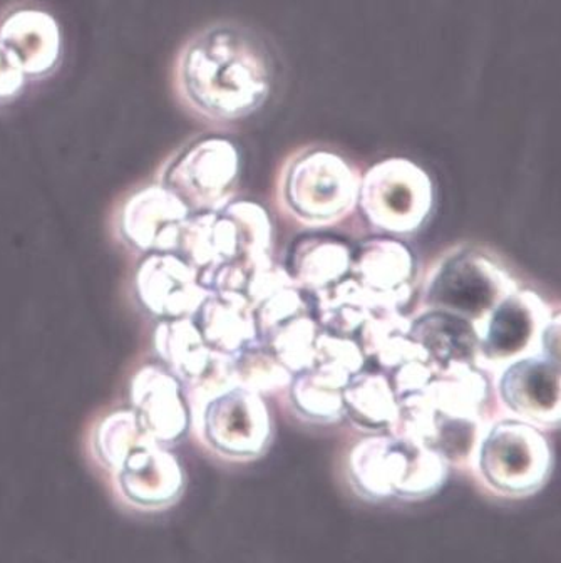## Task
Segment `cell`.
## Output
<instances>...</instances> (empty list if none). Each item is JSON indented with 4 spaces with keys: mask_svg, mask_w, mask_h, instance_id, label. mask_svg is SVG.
Listing matches in <instances>:
<instances>
[{
    "mask_svg": "<svg viewBox=\"0 0 561 563\" xmlns=\"http://www.w3.org/2000/svg\"><path fill=\"white\" fill-rule=\"evenodd\" d=\"M274 75L264 41L232 22L195 32L175 63L183 104L213 123H232L258 111L271 96Z\"/></svg>",
    "mask_w": 561,
    "mask_h": 563,
    "instance_id": "cell-1",
    "label": "cell"
},
{
    "mask_svg": "<svg viewBox=\"0 0 561 563\" xmlns=\"http://www.w3.org/2000/svg\"><path fill=\"white\" fill-rule=\"evenodd\" d=\"M359 176L351 163L327 150H306L287 163L280 195L285 208L307 225H330L358 203Z\"/></svg>",
    "mask_w": 561,
    "mask_h": 563,
    "instance_id": "cell-2",
    "label": "cell"
},
{
    "mask_svg": "<svg viewBox=\"0 0 561 563\" xmlns=\"http://www.w3.org/2000/svg\"><path fill=\"white\" fill-rule=\"evenodd\" d=\"M481 478L505 497H528L547 483L553 456L547 438L521 419H509L481 431L476 444Z\"/></svg>",
    "mask_w": 561,
    "mask_h": 563,
    "instance_id": "cell-3",
    "label": "cell"
},
{
    "mask_svg": "<svg viewBox=\"0 0 561 563\" xmlns=\"http://www.w3.org/2000/svg\"><path fill=\"white\" fill-rule=\"evenodd\" d=\"M358 201L372 225L406 235L421 229L431 213V180L409 159H384L365 173Z\"/></svg>",
    "mask_w": 561,
    "mask_h": 563,
    "instance_id": "cell-4",
    "label": "cell"
},
{
    "mask_svg": "<svg viewBox=\"0 0 561 563\" xmlns=\"http://www.w3.org/2000/svg\"><path fill=\"white\" fill-rule=\"evenodd\" d=\"M205 443L230 460H253L271 443L272 422L258 393L240 384L224 387L190 412Z\"/></svg>",
    "mask_w": 561,
    "mask_h": 563,
    "instance_id": "cell-5",
    "label": "cell"
},
{
    "mask_svg": "<svg viewBox=\"0 0 561 563\" xmlns=\"http://www.w3.org/2000/svg\"><path fill=\"white\" fill-rule=\"evenodd\" d=\"M239 172V152L232 141L205 136L188 143L166 163L160 184L172 190L191 213H201L229 203Z\"/></svg>",
    "mask_w": 561,
    "mask_h": 563,
    "instance_id": "cell-6",
    "label": "cell"
},
{
    "mask_svg": "<svg viewBox=\"0 0 561 563\" xmlns=\"http://www.w3.org/2000/svg\"><path fill=\"white\" fill-rule=\"evenodd\" d=\"M516 289L512 277L495 262L466 252L438 268L429 282L426 299L432 310L454 313L474 325Z\"/></svg>",
    "mask_w": 561,
    "mask_h": 563,
    "instance_id": "cell-7",
    "label": "cell"
},
{
    "mask_svg": "<svg viewBox=\"0 0 561 563\" xmlns=\"http://www.w3.org/2000/svg\"><path fill=\"white\" fill-rule=\"evenodd\" d=\"M550 319L547 306L537 294L516 289L474 324L477 360L508 364L541 352V332Z\"/></svg>",
    "mask_w": 561,
    "mask_h": 563,
    "instance_id": "cell-8",
    "label": "cell"
},
{
    "mask_svg": "<svg viewBox=\"0 0 561 563\" xmlns=\"http://www.w3.org/2000/svg\"><path fill=\"white\" fill-rule=\"evenodd\" d=\"M134 290L141 306L163 321L194 317L210 290L200 271L172 252H153L138 267Z\"/></svg>",
    "mask_w": 561,
    "mask_h": 563,
    "instance_id": "cell-9",
    "label": "cell"
},
{
    "mask_svg": "<svg viewBox=\"0 0 561 563\" xmlns=\"http://www.w3.org/2000/svg\"><path fill=\"white\" fill-rule=\"evenodd\" d=\"M506 408L534 427L560 421V360L534 352L505 364L498 383Z\"/></svg>",
    "mask_w": 561,
    "mask_h": 563,
    "instance_id": "cell-10",
    "label": "cell"
},
{
    "mask_svg": "<svg viewBox=\"0 0 561 563\" xmlns=\"http://www.w3.org/2000/svg\"><path fill=\"white\" fill-rule=\"evenodd\" d=\"M191 211L163 184L144 185L124 200L120 232L141 254L175 252L183 223Z\"/></svg>",
    "mask_w": 561,
    "mask_h": 563,
    "instance_id": "cell-11",
    "label": "cell"
},
{
    "mask_svg": "<svg viewBox=\"0 0 561 563\" xmlns=\"http://www.w3.org/2000/svg\"><path fill=\"white\" fill-rule=\"evenodd\" d=\"M130 401L141 430L155 443L175 444L188 433L191 419L185 391L165 366L146 364L136 371Z\"/></svg>",
    "mask_w": 561,
    "mask_h": 563,
    "instance_id": "cell-12",
    "label": "cell"
},
{
    "mask_svg": "<svg viewBox=\"0 0 561 563\" xmlns=\"http://www.w3.org/2000/svg\"><path fill=\"white\" fill-rule=\"evenodd\" d=\"M114 479L123 500L141 510L172 507L185 488L178 457L155 441L134 448L114 472Z\"/></svg>",
    "mask_w": 561,
    "mask_h": 563,
    "instance_id": "cell-13",
    "label": "cell"
},
{
    "mask_svg": "<svg viewBox=\"0 0 561 563\" xmlns=\"http://www.w3.org/2000/svg\"><path fill=\"white\" fill-rule=\"evenodd\" d=\"M0 46L11 54L29 81H41L50 78L63 60V31L51 12L18 8L0 19Z\"/></svg>",
    "mask_w": 561,
    "mask_h": 563,
    "instance_id": "cell-14",
    "label": "cell"
},
{
    "mask_svg": "<svg viewBox=\"0 0 561 563\" xmlns=\"http://www.w3.org/2000/svg\"><path fill=\"white\" fill-rule=\"evenodd\" d=\"M415 258L404 243L391 239L367 240L352 255L351 277L369 290L376 309H403L410 299Z\"/></svg>",
    "mask_w": 561,
    "mask_h": 563,
    "instance_id": "cell-15",
    "label": "cell"
},
{
    "mask_svg": "<svg viewBox=\"0 0 561 563\" xmlns=\"http://www.w3.org/2000/svg\"><path fill=\"white\" fill-rule=\"evenodd\" d=\"M205 342L213 351L235 356L258 339L252 303L243 292H210L194 317Z\"/></svg>",
    "mask_w": 561,
    "mask_h": 563,
    "instance_id": "cell-16",
    "label": "cell"
},
{
    "mask_svg": "<svg viewBox=\"0 0 561 563\" xmlns=\"http://www.w3.org/2000/svg\"><path fill=\"white\" fill-rule=\"evenodd\" d=\"M413 322L400 309H374L359 329V345L365 360H374L384 371L396 369L413 360H429L428 352L410 338Z\"/></svg>",
    "mask_w": 561,
    "mask_h": 563,
    "instance_id": "cell-17",
    "label": "cell"
},
{
    "mask_svg": "<svg viewBox=\"0 0 561 563\" xmlns=\"http://www.w3.org/2000/svg\"><path fill=\"white\" fill-rule=\"evenodd\" d=\"M410 338L422 345L436 367L474 364L477 334L474 325L454 313L432 310L413 322Z\"/></svg>",
    "mask_w": 561,
    "mask_h": 563,
    "instance_id": "cell-18",
    "label": "cell"
},
{
    "mask_svg": "<svg viewBox=\"0 0 561 563\" xmlns=\"http://www.w3.org/2000/svg\"><path fill=\"white\" fill-rule=\"evenodd\" d=\"M403 472V450L396 437H371L361 441L349 457L352 485L374 500L396 497Z\"/></svg>",
    "mask_w": 561,
    "mask_h": 563,
    "instance_id": "cell-19",
    "label": "cell"
},
{
    "mask_svg": "<svg viewBox=\"0 0 561 563\" xmlns=\"http://www.w3.org/2000/svg\"><path fill=\"white\" fill-rule=\"evenodd\" d=\"M155 347L163 366L182 383L183 389L204 376L215 356L191 317L163 321L156 328Z\"/></svg>",
    "mask_w": 561,
    "mask_h": 563,
    "instance_id": "cell-20",
    "label": "cell"
},
{
    "mask_svg": "<svg viewBox=\"0 0 561 563\" xmlns=\"http://www.w3.org/2000/svg\"><path fill=\"white\" fill-rule=\"evenodd\" d=\"M425 393L436 416L480 421L488 383L473 364H453L432 377Z\"/></svg>",
    "mask_w": 561,
    "mask_h": 563,
    "instance_id": "cell-21",
    "label": "cell"
},
{
    "mask_svg": "<svg viewBox=\"0 0 561 563\" xmlns=\"http://www.w3.org/2000/svg\"><path fill=\"white\" fill-rule=\"evenodd\" d=\"M352 254L341 240L326 235L306 236L292 254V277L298 289L316 294L351 272Z\"/></svg>",
    "mask_w": 561,
    "mask_h": 563,
    "instance_id": "cell-22",
    "label": "cell"
},
{
    "mask_svg": "<svg viewBox=\"0 0 561 563\" xmlns=\"http://www.w3.org/2000/svg\"><path fill=\"white\" fill-rule=\"evenodd\" d=\"M316 296L320 324L332 334H355L376 309L374 297L354 277H344Z\"/></svg>",
    "mask_w": 561,
    "mask_h": 563,
    "instance_id": "cell-23",
    "label": "cell"
},
{
    "mask_svg": "<svg viewBox=\"0 0 561 563\" xmlns=\"http://www.w3.org/2000/svg\"><path fill=\"white\" fill-rule=\"evenodd\" d=\"M342 396L344 412L364 427L389 428L396 421L399 405L386 374L359 371L345 384Z\"/></svg>",
    "mask_w": 561,
    "mask_h": 563,
    "instance_id": "cell-24",
    "label": "cell"
},
{
    "mask_svg": "<svg viewBox=\"0 0 561 563\" xmlns=\"http://www.w3.org/2000/svg\"><path fill=\"white\" fill-rule=\"evenodd\" d=\"M396 438L403 450V472L396 488V497L404 500L432 497L448 478L446 457L425 441Z\"/></svg>",
    "mask_w": 561,
    "mask_h": 563,
    "instance_id": "cell-25",
    "label": "cell"
},
{
    "mask_svg": "<svg viewBox=\"0 0 561 563\" xmlns=\"http://www.w3.org/2000/svg\"><path fill=\"white\" fill-rule=\"evenodd\" d=\"M292 377V399L300 415L310 421L333 422L344 415V393L348 380L310 366Z\"/></svg>",
    "mask_w": 561,
    "mask_h": 563,
    "instance_id": "cell-26",
    "label": "cell"
},
{
    "mask_svg": "<svg viewBox=\"0 0 561 563\" xmlns=\"http://www.w3.org/2000/svg\"><path fill=\"white\" fill-rule=\"evenodd\" d=\"M235 223L239 236V257L250 271L271 264L272 223L267 211L252 201L224 203Z\"/></svg>",
    "mask_w": 561,
    "mask_h": 563,
    "instance_id": "cell-27",
    "label": "cell"
},
{
    "mask_svg": "<svg viewBox=\"0 0 561 563\" xmlns=\"http://www.w3.org/2000/svg\"><path fill=\"white\" fill-rule=\"evenodd\" d=\"M319 332V324L307 312L282 322L260 341L292 374H297L312 366Z\"/></svg>",
    "mask_w": 561,
    "mask_h": 563,
    "instance_id": "cell-28",
    "label": "cell"
},
{
    "mask_svg": "<svg viewBox=\"0 0 561 563\" xmlns=\"http://www.w3.org/2000/svg\"><path fill=\"white\" fill-rule=\"evenodd\" d=\"M153 441L141 430L133 409H118L109 412L95 431V453L101 465L114 473L124 457L141 444Z\"/></svg>",
    "mask_w": 561,
    "mask_h": 563,
    "instance_id": "cell-29",
    "label": "cell"
},
{
    "mask_svg": "<svg viewBox=\"0 0 561 563\" xmlns=\"http://www.w3.org/2000/svg\"><path fill=\"white\" fill-rule=\"evenodd\" d=\"M233 369L237 384L258 395L278 391L282 387L288 386L294 377L260 339L233 356Z\"/></svg>",
    "mask_w": 561,
    "mask_h": 563,
    "instance_id": "cell-30",
    "label": "cell"
},
{
    "mask_svg": "<svg viewBox=\"0 0 561 563\" xmlns=\"http://www.w3.org/2000/svg\"><path fill=\"white\" fill-rule=\"evenodd\" d=\"M365 356L359 342L349 335L319 332L316 341V356L312 366L341 377L351 379L359 371L364 369Z\"/></svg>",
    "mask_w": 561,
    "mask_h": 563,
    "instance_id": "cell-31",
    "label": "cell"
},
{
    "mask_svg": "<svg viewBox=\"0 0 561 563\" xmlns=\"http://www.w3.org/2000/svg\"><path fill=\"white\" fill-rule=\"evenodd\" d=\"M307 312H309V306H307L306 299H304L297 286H288L277 290V292L272 294L267 299L253 307L258 339L264 338L292 317Z\"/></svg>",
    "mask_w": 561,
    "mask_h": 563,
    "instance_id": "cell-32",
    "label": "cell"
},
{
    "mask_svg": "<svg viewBox=\"0 0 561 563\" xmlns=\"http://www.w3.org/2000/svg\"><path fill=\"white\" fill-rule=\"evenodd\" d=\"M391 384L397 399L422 391L429 380L436 376V366L428 360H413L391 371Z\"/></svg>",
    "mask_w": 561,
    "mask_h": 563,
    "instance_id": "cell-33",
    "label": "cell"
},
{
    "mask_svg": "<svg viewBox=\"0 0 561 563\" xmlns=\"http://www.w3.org/2000/svg\"><path fill=\"white\" fill-rule=\"evenodd\" d=\"M29 79L11 54L0 46V104L14 101L24 92Z\"/></svg>",
    "mask_w": 561,
    "mask_h": 563,
    "instance_id": "cell-34",
    "label": "cell"
}]
</instances>
